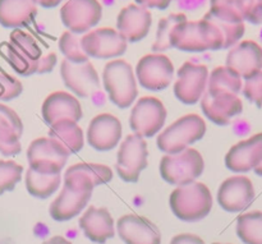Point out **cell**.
Segmentation results:
<instances>
[{
  "mask_svg": "<svg viewBox=\"0 0 262 244\" xmlns=\"http://www.w3.org/2000/svg\"><path fill=\"white\" fill-rule=\"evenodd\" d=\"M170 46L184 53L224 50V37L219 28L207 18L187 19L174 27L170 35Z\"/></svg>",
  "mask_w": 262,
  "mask_h": 244,
  "instance_id": "cell-1",
  "label": "cell"
},
{
  "mask_svg": "<svg viewBox=\"0 0 262 244\" xmlns=\"http://www.w3.org/2000/svg\"><path fill=\"white\" fill-rule=\"evenodd\" d=\"M169 205L179 220L196 223L205 219L212 209V194L206 184L193 182L179 186L171 192Z\"/></svg>",
  "mask_w": 262,
  "mask_h": 244,
  "instance_id": "cell-2",
  "label": "cell"
},
{
  "mask_svg": "<svg viewBox=\"0 0 262 244\" xmlns=\"http://www.w3.org/2000/svg\"><path fill=\"white\" fill-rule=\"evenodd\" d=\"M102 83L110 102L127 109L137 99V78L132 65L123 59L107 61L102 71Z\"/></svg>",
  "mask_w": 262,
  "mask_h": 244,
  "instance_id": "cell-3",
  "label": "cell"
},
{
  "mask_svg": "<svg viewBox=\"0 0 262 244\" xmlns=\"http://www.w3.org/2000/svg\"><path fill=\"white\" fill-rule=\"evenodd\" d=\"M206 129V123L202 117L199 114H187L159 133L156 145L165 155L178 153L201 141Z\"/></svg>",
  "mask_w": 262,
  "mask_h": 244,
  "instance_id": "cell-4",
  "label": "cell"
},
{
  "mask_svg": "<svg viewBox=\"0 0 262 244\" xmlns=\"http://www.w3.org/2000/svg\"><path fill=\"white\" fill-rule=\"evenodd\" d=\"M205 170V160L201 153L188 147L173 155H164L159 171L164 181L170 186H187L196 182Z\"/></svg>",
  "mask_w": 262,
  "mask_h": 244,
  "instance_id": "cell-5",
  "label": "cell"
},
{
  "mask_svg": "<svg viewBox=\"0 0 262 244\" xmlns=\"http://www.w3.org/2000/svg\"><path fill=\"white\" fill-rule=\"evenodd\" d=\"M7 59L15 73L23 77L37 74L42 50L36 38L20 28L10 32L9 42L7 43Z\"/></svg>",
  "mask_w": 262,
  "mask_h": 244,
  "instance_id": "cell-6",
  "label": "cell"
},
{
  "mask_svg": "<svg viewBox=\"0 0 262 244\" xmlns=\"http://www.w3.org/2000/svg\"><path fill=\"white\" fill-rule=\"evenodd\" d=\"M71 153L54 138L33 140L27 148L28 168L40 174H61Z\"/></svg>",
  "mask_w": 262,
  "mask_h": 244,
  "instance_id": "cell-7",
  "label": "cell"
},
{
  "mask_svg": "<svg viewBox=\"0 0 262 244\" xmlns=\"http://www.w3.org/2000/svg\"><path fill=\"white\" fill-rule=\"evenodd\" d=\"M148 150L145 138L140 135L127 136L117 153V174L127 183H137L141 173L147 168Z\"/></svg>",
  "mask_w": 262,
  "mask_h": 244,
  "instance_id": "cell-8",
  "label": "cell"
},
{
  "mask_svg": "<svg viewBox=\"0 0 262 244\" xmlns=\"http://www.w3.org/2000/svg\"><path fill=\"white\" fill-rule=\"evenodd\" d=\"M166 120V109L160 99L154 96L141 97L129 115V127L133 133L150 138L160 133Z\"/></svg>",
  "mask_w": 262,
  "mask_h": 244,
  "instance_id": "cell-9",
  "label": "cell"
},
{
  "mask_svg": "<svg viewBox=\"0 0 262 244\" xmlns=\"http://www.w3.org/2000/svg\"><path fill=\"white\" fill-rule=\"evenodd\" d=\"M174 64L163 53H151L142 56L136 65L137 82L148 91L168 88L174 78Z\"/></svg>",
  "mask_w": 262,
  "mask_h": 244,
  "instance_id": "cell-10",
  "label": "cell"
},
{
  "mask_svg": "<svg viewBox=\"0 0 262 244\" xmlns=\"http://www.w3.org/2000/svg\"><path fill=\"white\" fill-rule=\"evenodd\" d=\"M102 5L99 0H67L60 8L64 27L76 35H84L100 23Z\"/></svg>",
  "mask_w": 262,
  "mask_h": 244,
  "instance_id": "cell-11",
  "label": "cell"
},
{
  "mask_svg": "<svg viewBox=\"0 0 262 244\" xmlns=\"http://www.w3.org/2000/svg\"><path fill=\"white\" fill-rule=\"evenodd\" d=\"M82 49L89 58L117 59L127 51L128 42L118 30L100 27L89 31L81 37Z\"/></svg>",
  "mask_w": 262,
  "mask_h": 244,
  "instance_id": "cell-12",
  "label": "cell"
},
{
  "mask_svg": "<svg viewBox=\"0 0 262 244\" xmlns=\"http://www.w3.org/2000/svg\"><path fill=\"white\" fill-rule=\"evenodd\" d=\"M209 69L204 64L186 61L177 72L174 95L184 105H194L200 102L207 90Z\"/></svg>",
  "mask_w": 262,
  "mask_h": 244,
  "instance_id": "cell-13",
  "label": "cell"
},
{
  "mask_svg": "<svg viewBox=\"0 0 262 244\" xmlns=\"http://www.w3.org/2000/svg\"><path fill=\"white\" fill-rule=\"evenodd\" d=\"M60 76L67 88L76 97L87 99L100 88V78L91 61L74 64L64 59L60 64Z\"/></svg>",
  "mask_w": 262,
  "mask_h": 244,
  "instance_id": "cell-14",
  "label": "cell"
},
{
  "mask_svg": "<svg viewBox=\"0 0 262 244\" xmlns=\"http://www.w3.org/2000/svg\"><path fill=\"white\" fill-rule=\"evenodd\" d=\"M113 170L104 164L79 163L69 166L64 174V187L78 192H92L95 187L109 183Z\"/></svg>",
  "mask_w": 262,
  "mask_h": 244,
  "instance_id": "cell-15",
  "label": "cell"
},
{
  "mask_svg": "<svg viewBox=\"0 0 262 244\" xmlns=\"http://www.w3.org/2000/svg\"><path fill=\"white\" fill-rule=\"evenodd\" d=\"M255 199V188L250 178L234 175L225 179L217 191V202L228 212H241L251 206Z\"/></svg>",
  "mask_w": 262,
  "mask_h": 244,
  "instance_id": "cell-16",
  "label": "cell"
},
{
  "mask_svg": "<svg viewBox=\"0 0 262 244\" xmlns=\"http://www.w3.org/2000/svg\"><path fill=\"white\" fill-rule=\"evenodd\" d=\"M122 123L115 115L102 113L92 118L87 128V142L100 152H106L119 145L122 140Z\"/></svg>",
  "mask_w": 262,
  "mask_h": 244,
  "instance_id": "cell-17",
  "label": "cell"
},
{
  "mask_svg": "<svg viewBox=\"0 0 262 244\" xmlns=\"http://www.w3.org/2000/svg\"><path fill=\"white\" fill-rule=\"evenodd\" d=\"M152 26V14L147 8L129 4L123 8L117 17V30L127 42H138L148 35Z\"/></svg>",
  "mask_w": 262,
  "mask_h": 244,
  "instance_id": "cell-18",
  "label": "cell"
},
{
  "mask_svg": "<svg viewBox=\"0 0 262 244\" xmlns=\"http://www.w3.org/2000/svg\"><path fill=\"white\" fill-rule=\"evenodd\" d=\"M262 161V133L235 143L225 155V166L237 174L255 170Z\"/></svg>",
  "mask_w": 262,
  "mask_h": 244,
  "instance_id": "cell-19",
  "label": "cell"
},
{
  "mask_svg": "<svg viewBox=\"0 0 262 244\" xmlns=\"http://www.w3.org/2000/svg\"><path fill=\"white\" fill-rule=\"evenodd\" d=\"M200 102L205 117L216 125H228L243 112L242 101L234 94L210 95L205 92Z\"/></svg>",
  "mask_w": 262,
  "mask_h": 244,
  "instance_id": "cell-20",
  "label": "cell"
},
{
  "mask_svg": "<svg viewBox=\"0 0 262 244\" xmlns=\"http://www.w3.org/2000/svg\"><path fill=\"white\" fill-rule=\"evenodd\" d=\"M117 230L125 244H161L159 228L138 215L129 214L120 217L117 223Z\"/></svg>",
  "mask_w": 262,
  "mask_h": 244,
  "instance_id": "cell-21",
  "label": "cell"
},
{
  "mask_svg": "<svg viewBox=\"0 0 262 244\" xmlns=\"http://www.w3.org/2000/svg\"><path fill=\"white\" fill-rule=\"evenodd\" d=\"M43 122L50 127L61 119L79 122L83 117L82 105L74 95L66 91H55L49 95L41 107Z\"/></svg>",
  "mask_w": 262,
  "mask_h": 244,
  "instance_id": "cell-22",
  "label": "cell"
},
{
  "mask_svg": "<svg viewBox=\"0 0 262 244\" xmlns=\"http://www.w3.org/2000/svg\"><path fill=\"white\" fill-rule=\"evenodd\" d=\"M225 65L234 69L243 79L250 78L262 71V48L256 41H241L230 48Z\"/></svg>",
  "mask_w": 262,
  "mask_h": 244,
  "instance_id": "cell-23",
  "label": "cell"
},
{
  "mask_svg": "<svg viewBox=\"0 0 262 244\" xmlns=\"http://www.w3.org/2000/svg\"><path fill=\"white\" fill-rule=\"evenodd\" d=\"M205 18L211 20L224 37V49H230L245 35L246 25L242 15L229 7H210Z\"/></svg>",
  "mask_w": 262,
  "mask_h": 244,
  "instance_id": "cell-24",
  "label": "cell"
},
{
  "mask_svg": "<svg viewBox=\"0 0 262 244\" xmlns=\"http://www.w3.org/2000/svg\"><path fill=\"white\" fill-rule=\"evenodd\" d=\"M79 228L86 238L97 244L106 243L115 235L114 220L106 209L90 206L79 219Z\"/></svg>",
  "mask_w": 262,
  "mask_h": 244,
  "instance_id": "cell-25",
  "label": "cell"
},
{
  "mask_svg": "<svg viewBox=\"0 0 262 244\" xmlns=\"http://www.w3.org/2000/svg\"><path fill=\"white\" fill-rule=\"evenodd\" d=\"M92 192L72 191L63 186L60 193L50 205V216L55 221H68L81 214L91 199Z\"/></svg>",
  "mask_w": 262,
  "mask_h": 244,
  "instance_id": "cell-26",
  "label": "cell"
},
{
  "mask_svg": "<svg viewBox=\"0 0 262 244\" xmlns=\"http://www.w3.org/2000/svg\"><path fill=\"white\" fill-rule=\"evenodd\" d=\"M37 14L35 0H0V25L5 28H22L33 22Z\"/></svg>",
  "mask_w": 262,
  "mask_h": 244,
  "instance_id": "cell-27",
  "label": "cell"
},
{
  "mask_svg": "<svg viewBox=\"0 0 262 244\" xmlns=\"http://www.w3.org/2000/svg\"><path fill=\"white\" fill-rule=\"evenodd\" d=\"M49 137L58 141L69 153H77L83 148L84 136L78 122L61 119L49 128Z\"/></svg>",
  "mask_w": 262,
  "mask_h": 244,
  "instance_id": "cell-28",
  "label": "cell"
},
{
  "mask_svg": "<svg viewBox=\"0 0 262 244\" xmlns=\"http://www.w3.org/2000/svg\"><path fill=\"white\" fill-rule=\"evenodd\" d=\"M242 77L228 65L216 66L207 79V90L210 95L217 94H234L238 95L242 91Z\"/></svg>",
  "mask_w": 262,
  "mask_h": 244,
  "instance_id": "cell-29",
  "label": "cell"
},
{
  "mask_svg": "<svg viewBox=\"0 0 262 244\" xmlns=\"http://www.w3.org/2000/svg\"><path fill=\"white\" fill-rule=\"evenodd\" d=\"M26 189L35 198L45 199L53 196L61 183L60 174H40L28 168L25 175Z\"/></svg>",
  "mask_w": 262,
  "mask_h": 244,
  "instance_id": "cell-30",
  "label": "cell"
},
{
  "mask_svg": "<svg viewBox=\"0 0 262 244\" xmlns=\"http://www.w3.org/2000/svg\"><path fill=\"white\" fill-rule=\"evenodd\" d=\"M237 235L245 244H262V212L252 211L239 215Z\"/></svg>",
  "mask_w": 262,
  "mask_h": 244,
  "instance_id": "cell-31",
  "label": "cell"
},
{
  "mask_svg": "<svg viewBox=\"0 0 262 244\" xmlns=\"http://www.w3.org/2000/svg\"><path fill=\"white\" fill-rule=\"evenodd\" d=\"M187 20V17L184 13H171L168 17L161 18L159 20L158 31H156L155 42L152 43L154 53H163V51L171 49L170 46V35L173 32L174 27L179 23Z\"/></svg>",
  "mask_w": 262,
  "mask_h": 244,
  "instance_id": "cell-32",
  "label": "cell"
},
{
  "mask_svg": "<svg viewBox=\"0 0 262 244\" xmlns=\"http://www.w3.org/2000/svg\"><path fill=\"white\" fill-rule=\"evenodd\" d=\"M58 46L60 53L63 54L64 58H66V60L71 61V63L81 64L90 60L87 54L84 53L83 49H82L81 37H78V35L71 32V31H66V32L60 36Z\"/></svg>",
  "mask_w": 262,
  "mask_h": 244,
  "instance_id": "cell-33",
  "label": "cell"
},
{
  "mask_svg": "<svg viewBox=\"0 0 262 244\" xmlns=\"http://www.w3.org/2000/svg\"><path fill=\"white\" fill-rule=\"evenodd\" d=\"M23 166L13 160L0 161V196L5 192L13 191L20 182Z\"/></svg>",
  "mask_w": 262,
  "mask_h": 244,
  "instance_id": "cell-34",
  "label": "cell"
},
{
  "mask_svg": "<svg viewBox=\"0 0 262 244\" xmlns=\"http://www.w3.org/2000/svg\"><path fill=\"white\" fill-rule=\"evenodd\" d=\"M0 129L14 133V135L22 137L23 123L19 115L12 107L2 104V102H0Z\"/></svg>",
  "mask_w": 262,
  "mask_h": 244,
  "instance_id": "cell-35",
  "label": "cell"
},
{
  "mask_svg": "<svg viewBox=\"0 0 262 244\" xmlns=\"http://www.w3.org/2000/svg\"><path fill=\"white\" fill-rule=\"evenodd\" d=\"M23 86L17 78L0 69V101H10L19 96Z\"/></svg>",
  "mask_w": 262,
  "mask_h": 244,
  "instance_id": "cell-36",
  "label": "cell"
},
{
  "mask_svg": "<svg viewBox=\"0 0 262 244\" xmlns=\"http://www.w3.org/2000/svg\"><path fill=\"white\" fill-rule=\"evenodd\" d=\"M242 92L248 101L258 107L262 106V71L257 72L250 78L245 79Z\"/></svg>",
  "mask_w": 262,
  "mask_h": 244,
  "instance_id": "cell-37",
  "label": "cell"
},
{
  "mask_svg": "<svg viewBox=\"0 0 262 244\" xmlns=\"http://www.w3.org/2000/svg\"><path fill=\"white\" fill-rule=\"evenodd\" d=\"M20 151L22 145L19 136L0 129V153L4 156H15Z\"/></svg>",
  "mask_w": 262,
  "mask_h": 244,
  "instance_id": "cell-38",
  "label": "cell"
},
{
  "mask_svg": "<svg viewBox=\"0 0 262 244\" xmlns=\"http://www.w3.org/2000/svg\"><path fill=\"white\" fill-rule=\"evenodd\" d=\"M243 19L252 25H262V0H251L243 13Z\"/></svg>",
  "mask_w": 262,
  "mask_h": 244,
  "instance_id": "cell-39",
  "label": "cell"
},
{
  "mask_svg": "<svg viewBox=\"0 0 262 244\" xmlns=\"http://www.w3.org/2000/svg\"><path fill=\"white\" fill-rule=\"evenodd\" d=\"M251 0H210L211 7H229L237 10L243 17V13L247 9Z\"/></svg>",
  "mask_w": 262,
  "mask_h": 244,
  "instance_id": "cell-40",
  "label": "cell"
},
{
  "mask_svg": "<svg viewBox=\"0 0 262 244\" xmlns=\"http://www.w3.org/2000/svg\"><path fill=\"white\" fill-rule=\"evenodd\" d=\"M56 61H58V56L55 53H50L48 55H42L40 60V65H38L37 74H46L50 73L56 65Z\"/></svg>",
  "mask_w": 262,
  "mask_h": 244,
  "instance_id": "cell-41",
  "label": "cell"
},
{
  "mask_svg": "<svg viewBox=\"0 0 262 244\" xmlns=\"http://www.w3.org/2000/svg\"><path fill=\"white\" fill-rule=\"evenodd\" d=\"M136 4L142 5L147 9L165 10L170 7L171 0H136Z\"/></svg>",
  "mask_w": 262,
  "mask_h": 244,
  "instance_id": "cell-42",
  "label": "cell"
},
{
  "mask_svg": "<svg viewBox=\"0 0 262 244\" xmlns=\"http://www.w3.org/2000/svg\"><path fill=\"white\" fill-rule=\"evenodd\" d=\"M176 2L181 10L194 12V10H199L200 8L204 7L207 0H176Z\"/></svg>",
  "mask_w": 262,
  "mask_h": 244,
  "instance_id": "cell-43",
  "label": "cell"
},
{
  "mask_svg": "<svg viewBox=\"0 0 262 244\" xmlns=\"http://www.w3.org/2000/svg\"><path fill=\"white\" fill-rule=\"evenodd\" d=\"M170 244H205L202 238H200L199 235L194 234H178L171 239Z\"/></svg>",
  "mask_w": 262,
  "mask_h": 244,
  "instance_id": "cell-44",
  "label": "cell"
},
{
  "mask_svg": "<svg viewBox=\"0 0 262 244\" xmlns=\"http://www.w3.org/2000/svg\"><path fill=\"white\" fill-rule=\"evenodd\" d=\"M63 0H35V3L37 5L42 8H55L58 7Z\"/></svg>",
  "mask_w": 262,
  "mask_h": 244,
  "instance_id": "cell-45",
  "label": "cell"
},
{
  "mask_svg": "<svg viewBox=\"0 0 262 244\" xmlns=\"http://www.w3.org/2000/svg\"><path fill=\"white\" fill-rule=\"evenodd\" d=\"M42 244H72L68 239H66L64 237L60 235H55V237H51L49 239H46Z\"/></svg>",
  "mask_w": 262,
  "mask_h": 244,
  "instance_id": "cell-46",
  "label": "cell"
},
{
  "mask_svg": "<svg viewBox=\"0 0 262 244\" xmlns=\"http://www.w3.org/2000/svg\"><path fill=\"white\" fill-rule=\"evenodd\" d=\"M255 173L257 174L258 176H262V161H261L260 165L256 166V168H255Z\"/></svg>",
  "mask_w": 262,
  "mask_h": 244,
  "instance_id": "cell-47",
  "label": "cell"
},
{
  "mask_svg": "<svg viewBox=\"0 0 262 244\" xmlns=\"http://www.w3.org/2000/svg\"><path fill=\"white\" fill-rule=\"evenodd\" d=\"M212 244H223V243H212Z\"/></svg>",
  "mask_w": 262,
  "mask_h": 244,
  "instance_id": "cell-48",
  "label": "cell"
}]
</instances>
